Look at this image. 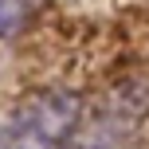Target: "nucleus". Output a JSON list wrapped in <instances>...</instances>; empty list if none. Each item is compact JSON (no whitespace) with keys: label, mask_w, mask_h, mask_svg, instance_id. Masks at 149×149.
Segmentation results:
<instances>
[{"label":"nucleus","mask_w":149,"mask_h":149,"mask_svg":"<svg viewBox=\"0 0 149 149\" xmlns=\"http://www.w3.org/2000/svg\"><path fill=\"white\" fill-rule=\"evenodd\" d=\"M79 118L82 98L74 90L28 94L0 118V149H59Z\"/></svg>","instance_id":"1"},{"label":"nucleus","mask_w":149,"mask_h":149,"mask_svg":"<svg viewBox=\"0 0 149 149\" xmlns=\"http://www.w3.org/2000/svg\"><path fill=\"white\" fill-rule=\"evenodd\" d=\"M145 114H149V90L118 86L90 114H82L74 122V130L63 137L59 149H126Z\"/></svg>","instance_id":"2"},{"label":"nucleus","mask_w":149,"mask_h":149,"mask_svg":"<svg viewBox=\"0 0 149 149\" xmlns=\"http://www.w3.org/2000/svg\"><path fill=\"white\" fill-rule=\"evenodd\" d=\"M36 20V0H0V39H20Z\"/></svg>","instance_id":"3"}]
</instances>
